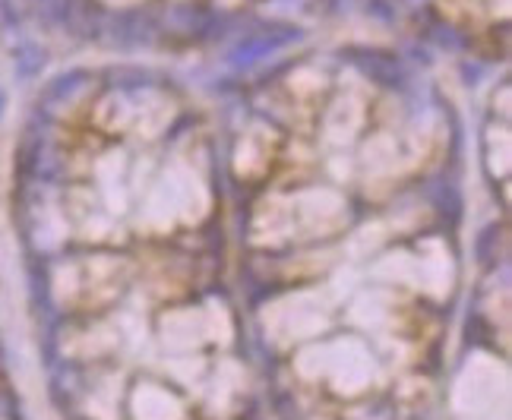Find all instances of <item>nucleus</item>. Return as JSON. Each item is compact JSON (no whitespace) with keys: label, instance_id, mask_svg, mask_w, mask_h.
I'll return each instance as SVG.
<instances>
[{"label":"nucleus","instance_id":"f257e3e1","mask_svg":"<svg viewBox=\"0 0 512 420\" xmlns=\"http://www.w3.org/2000/svg\"><path fill=\"white\" fill-rule=\"evenodd\" d=\"M298 35H301V32H298V29H291V26H269V29L260 32V35L244 38V42L231 51V64H234V67H253L256 60H263V57H269L272 51L285 48V45L294 42Z\"/></svg>","mask_w":512,"mask_h":420},{"label":"nucleus","instance_id":"f03ea898","mask_svg":"<svg viewBox=\"0 0 512 420\" xmlns=\"http://www.w3.org/2000/svg\"><path fill=\"white\" fill-rule=\"evenodd\" d=\"M351 64L358 67L364 76L380 79V83H386V86H399L402 76H405V70L399 67V60L392 54H383V51H354Z\"/></svg>","mask_w":512,"mask_h":420},{"label":"nucleus","instance_id":"7ed1b4c3","mask_svg":"<svg viewBox=\"0 0 512 420\" xmlns=\"http://www.w3.org/2000/svg\"><path fill=\"white\" fill-rule=\"evenodd\" d=\"M38 10L48 19V23H57V26H67L73 13L80 10V0H38Z\"/></svg>","mask_w":512,"mask_h":420},{"label":"nucleus","instance_id":"20e7f679","mask_svg":"<svg viewBox=\"0 0 512 420\" xmlns=\"http://www.w3.org/2000/svg\"><path fill=\"white\" fill-rule=\"evenodd\" d=\"M42 67H45V54L38 48H19L16 51V70L23 76H35Z\"/></svg>","mask_w":512,"mask_h":420}]
</instances>
